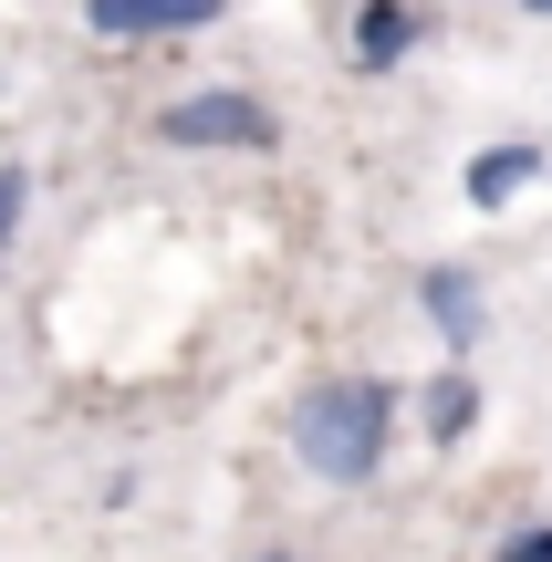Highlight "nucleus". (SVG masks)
I'll use <instances>...</instances> for the list:
<instances>
[{"label":"nucleus","mask_w":552,"mask_h":562,"mask_svg":"<svg viewBox=\"0 0 552 562\" xmlns=\"http://www.w3.org/2000/svg\"><path fill=\"white\" fill-rule=\"evenodd\" d=\"M396 417H407V396L386 375H313L292 396V459L334 490H365L396 459Z\"/></svg>","instance_id":"1"},{"label":"nucleus","mask_w":552,"mask_h":562,"mask_svg":"<svg viewBox=\"0 0 552 562\" xmlns=\"http://www.w3.org/2000/svg\"><path fill=\"white\" fill-rule=\"evenodd\" d=\"M157 136L167 146H209V157H261V146H282V115H271L261 94H240V83H199V94H178L157 115Z\"/></svg>","instance_id":"2"},{"label":"nucleus","mask_w":552,"mask_h":562,"mask_svg":"<svg viewBox=\"0 0 552 562\" xmlns=\"http://www.w3.org/2000/svg\"><path fill=\"white\" fill-rule=\"evenodd\" d=\"M229 0H83V32L94 42H188L209 32Z\"/></svg>","instance_id":"3"},{"label":"nucleus","mask_w":552,"mask_h":562,"mask_svg":"<svg viewBox=\"0 0 552 562\" xmlns=\"http://www.w3.org/2000/svg\"><path fill=\"white\" fill-rule=\"evenodd\" d=\"M417 32H428V21H417L407 0H354V32H345V53L365 63V74H396V63L417 53Z\"/></svg>","instance_id":"4"},{"label":"nucleus","mask_w":552,"mask_h":562,"mask_svg":"<svg viewBox=\"0 0 552 562\" xmlns=\"http://www.w3.org/2000/svg\"><path fill=\"white\" fill-rule=\"evenodd\" d=\"M470 427H480V385H470V364H438V375L417 385V438H428V448H470Z\"/></svg>","instance_id":"5"},{"label":"nucleus","mask_w":552,"mask_h":562,"mask_svg":"<svg viewBox=\"0 0 552 562\" xmlns=\"http://www.w3.org/2000/svg\"><path fill=\"white\" fill-rule=\"evenodd\" d=\"M532 178H542V146H480L459 188H470V209H511Z\"/></svg>","instance_id":"6"},{"label":"nucleus","mask_w":552,"mask_h":562,"mask_svg":"<svg viewBox=\"0 0 552 562\" xmlns=\"http://www.w3.org/2000/svg\"><path fill=\"white\" fill-rule=\"evenodd\" d=\"M417 302H428V323H438L449 355H470V344H480V281L470 271H428V281H417Z\"/></svg>","instance_id":"7"},{"label":"nucleus","mask_w":552,"mask_h":562,"mask_svg":"<svg viewBox=\"0 0 552 562\" xmlns=\"http://www.w3.org/2000/svg\"><path fill=\"white\" fill-rule=\"evenodd\" d=\"M21 220H32V167H0V250L21 240Z\"/></svg>","instance_id":"8"},{"label":"nucleus","mask_w":552,"mask_h":562,"mask_svg":"<svg viewBox=\"0 0 552 562\" xmlns=\"http://www.w3.org/2000/svg\"><path fill=\"white\" fill-rule=\"evenodd\" d=\"M491 562H552V521H511L491 542Z\"/></svg>","instance_id":"9"},{"label":"nucleus","mask_w":552,"mask_h":562,"mask_svg":"<svg viewBox=\"0 0 552 562\" xmlns=\"http://www.w3.org/2000/svg\"><path fill=\"white\" fill-rule=\"evenodd\" d=\"M521 11H542V21H552V0H521Z\"/></svg>","instance_id":"10"},{"label":"nucleus","mask_w":552,"mask_h":562,"mask_svg":"<svg viewBox=\"0 0 552 562\" xmlns=\"http://www.w3.org/2000/svg\"><path fill=\"white\" fill-rule=\"evenodd\" d=\"M261 562H303V552H261Z\"/></svg>","instance_id":"11"}]
</instances>
